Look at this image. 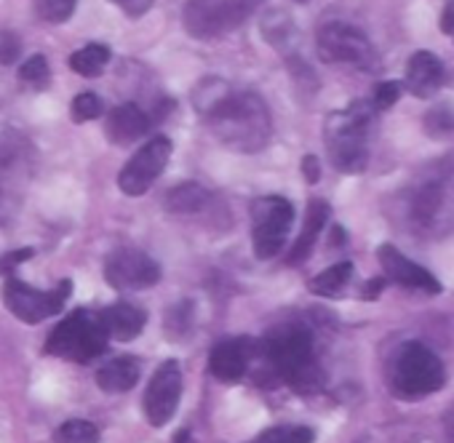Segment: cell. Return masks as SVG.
Here are the masks:
<instances>
[{
	"instance_id": "cell-1",
	"label": "cell",
	"mask_w": 454,
	"mask_h": 443,
	"mask_svg": "<svg viewBox=\"0 0 454 443\" xmlns=\"http://www.w3.org/2000/svg\"><path fill=\"white\" fill-rule=\"evenodd\" d=\"M192 107L224 147L260 152L270 142V110L254 91H236L222 78H206L192 91Z\"/></svg>"
},
{
	"instance_id": "cell-2",
	"label": "cell",
	"mask_w": 454,
	"mask_h": 443,
	"mask_svg": "<svg viewBox=\"0 0 454 443\" xmlns=\"http://www.w3.org/2000/svg\"><path fill=\"white\" fill-rule=\"evenodd\" d=\"M265 374L281 379L294 392H316L324 385V369L316 358L313 334L302 323H281L254 342Z\"/></svg>"
},
{
	"instance_id": "cell-3",
	"label": "cell",
	"mask_w": 454,
	"mask_h": 443,
	"mask_svg": "<svg viewBox=\"0 0 454 443\" xmlns=\"http://www.w3.org/2000/svg\"><path fill=\"white\" fill-rule=\"evenodd\" d=\"M369 128L372 107L353 102L340 113H332L326 120V152L337 171L361 174L369 163Z\"/></svg>"
},
{
	"instance_id": "cell-4",
	"label": "cell",
	"mask_w": 454,
	"mask_h": 443,
	"mask_svg": "<svg viewBox=\"0 0 454 443\" xmlns=\"http://www.w3.org/2000/svg\"><path fill=\"white\" fill-rule=\"evenodd\" d=\"M390 385L403 398H422L446 385V369L427 345L409 339L390 361Z\"/></svg>"
},
{
	"instance_id": "cell-5",
	"label": "cell",
	"mask_w": 454,
	"mask_h": 443,
	"mask_svg": "<svg viewBox=\"0 0 454 443\" xmlns=\"http://www.w3.org/2000/svg\"><path fill=\"white\" fill-rule=\"evenodd\" d=\"M262 0H187L184 6V30L198 41H216L239 30Z\"/></svg>"
},
{
	"instance_id": "cell-6",
	"label": "cell",
	"mask_w": 454,
	"mask_h": 443,
	"mask_svg": "<svg viewBox=\"0 0 454 443\" xmlns=\"http://www.w3.org/2000/svg\"><path fill=\"white\" fill-rule=\"evenodd\" d=\"M110 337L105 334L97 315L86 310L70 313L46 339V353L73 363H91L107 350Z\"/></svg>"
},
{
	"instance_id": "cell-7",
	"label": "cell",
	"mask_w": 454,
	"mask_h": 443,
	"mask_svg": "<svg viewBox=\"0 0 454 443\" xmlns=\"http://www.w3.org/2000/svg\"><path fill=\"white\" fill-rule=\"evenodd\" d=\"M294 225V206L281 195H262L252 203V244L257 260H273L284 252Z\"/></svg>"
},
{
	"instance_id": "cell-8",
	"label": "cell",
	"mask_w": 454,
	"mask_h": 443,
	"mask_svg": "<svg viewBox=\"0 0 454 443\" xmlns=\"http://www.w3.org/2000/svg\"><path fill=\"white\" fill-rule=\"evenodd\" d=\"M318 57L329 65H350L361 70H372L377 65V51L372 41L348 22H329L318 30L316 38Z\"/></svg>"
},
{
	"instance_id": "cell-9",
	"label": "cell",
	"mask_w": 454,
	"mask_h": 443,
	"mask_svg": "<svg viewBox=\"0 0 454 443\" xmlns=\"http://www.w3.org/2000/svg\"><path fill=\"white\" fill-rule=\"evenodd\" d=\"M70 291H73V281H62L57 291H41L12 276L4 286V302L20 321L35 326L51 315H59L65 310Z\"/></svg>"
},
{
	"instance_id": "cell-10",
	"label": "cell",
	"mask_w": 454,
	"mask_h": 443,
	"mask_svg": "<svg viewBox=\"0 0 454 443\" xmlns=\"http://www.w3.org/2000/svg\"><path fill=\"white\" fill-rule=\"evenodd\" d=\"M168 158H171V142L166 136H153L150 142H145L118 174L121 192L131 198L145 195L168 166Z\"/></svg>"
},
{
	"instance_id": "cell-11",
	"label": "cell",
	"mask_w": 454,
	"mask_h": 443,
	"mask_svg": "<svg viewBox=\"0 0 454 443\" xmlns=\"http://www.w3.org/2000/svg\"><path fill=\"white\" fill-rule=\"evenodd\" d=\"M105 281L115 291H142L160 281V265L137 249H118L105 262Z\"/></svg>"
},
{
	"instance_id": "cell-12",
	"label": "cell",
	"mask_w": 454,
	"mask_h": 443,
	"mask_svg": "<svg viewBox=\"0 0 454 443\" xmlns=\"http://www.w3.org/2000/svg\"><path fill=\"white\" fill-rule=\"evenodd\" d=\"M182 400V369L176 361H163L147 390H145V416L153 427H163L174 419Z\"/></svg>"
},
{
	"instance_id": "cell-13",
	"label": "cell",
	"mask_w": 454,
	"mask_h": 443,
	"mask_svg": "<svg viewBox=\"0 0 454 443\" xmlns=\"http://www.w3.org/2000/svg\"><path fill=\"white\" fill-rule=\"evenodd\" d=\"M254 361V339L252 337H231L222 339L208 353V371L214 379L233 385L241 382Z\"/></svg>"
},
{
	"instance_id": "cell-14",
	"label": "cell",
	"mask_w": 454,
	"mask_h": 443,
	"mask_svg": "<svg viewBox=\"0 0 454 443\" xmlns=\"http://www.w3.org/2000/svg\"><path fill=\"white\" fill-rule=\"evenodd\" d=\"M377 260L382 265L385 281H393L403 289H414V291H425V294H441V284L435 281V276L427 273L422 265L411 262L409 257H403L395 246H390V244L380 246Z\"/></svg>"
},
{
	"instance_id": "cell-15",
	"label": "cell",
	"mask_w": 454,
	"mask_h": 443,
	"mask_svg": "<svg viewBox=\"0 0 454 443\" xmlns=\"http://www.w3.org/2000/svg\"><path fill=\"white\" fill-rule=\"evenodd\" d=\"M153 126V118L134 102H126V105H118L107 113V120H105V136L118 144V147H129L131 142L142 139Z\"/></svg>"
},
{
	"instance_id": "cell-16",
	"label": "cell",
	"mask_w": 454,
	"mask_h": 443,
	"mask_svg": "<svg viewBox=\"0 0 454 443\" xmlns=\"http://www.w3.org/2000/svg\"><path fill=\"white\" fill-rule=\"evenodd\" d=\"M403 83H406L411 97L430 99L441 89V83H443V65H441V59L435 54H430V51L411 54V59L406 65Z\"/></svg>"
},
{
	"instance_id": "cell-17",
	"label": "cell",
	"mask_w": 454,
	"mask_h": 443,
	"mask_svg": "<svg viewBox=\"0 0 454 443\" xmlns=\"http://www.w3.org/2000/svg\"><path fill=\"white\" fill-rule=\"evenodd\" d=\"M99 323L105 329L107 337L118 339V342H129V339H137L147 323V315L142 307L131 305V302H115L110 307H105L99 315Z\"/></svg>"
},
{
	"instance_id": "cell-18",
	"label": "cell",
	"mask_w": 454,
	"mask_h": 443,
	"mask_svg": "<svg viewBox=\"0 0 454 443\" xmlns=\"http://www.w3.org/2000/svg\"><path fill=\"white\" fill-rule=\"evenodd\" d=\"M329 214H332V211H329V203H326V200L313 198V200L308 203V214H305L302 233H300V238L294 241L292 252L286 254V265H302V262L310 257L316 241L321 238V233H324V228H326Z\"/></svg>"
},
{
	"instance_id": "cell-19",
	"label": "cell",
	"mask_w": 454,
	"mask_h": 443,
	"mask_svg": "<svg viewBox=\"0 0 454 443\" xmlns=\"http://www.w3.org/2000/svg\"><path fill=\"white\" fill-rule=\"evenodd\" d=\"M139 374H142V366L137 358L131 355H118V358H110L107 363L99 366L97 371V385L105 390V392H129L137 382H139Z\"/></svg>"
},
{
	"instance_id": "cell-20",
	"label": "cell",
	"mask_w": 454,
	"mask_h": 443,
	"mask_svg": "<svg viewBox=\"0 0 454 443\" xmlns=\"http://www.w3.org/2000/svg\"><path fill=\"white\" fill-rule=\"evenodd\" d=\"M208 203H211V192L206 187H200L198 182L176 184L166 195V208L174 211V214H195V211L206 208Z\"/></svg>"
},
{
	"instance_id": "cell-21",
	"label": "cell",
	"mask_w": 454,
	"mask_h": 443,
	"mask_svg": "<svg viewBox=\"0 0 454 443\" xmlns=\"http://www.w3.org/2000/svg\"><path fill=\"white\" fill-rule=\"evenodd\" d=\"M353 278V262H337L310 281V291L318 297H340Z\"/></svg>"
},
{
	"instance_id": "cell-22",
	"label": "cell",
	"mask_w": 454,
	"mask_h": 443,
	"mask_svg": "<svg viewBox=\"0 0 454 443\" xmlns=\"http://www.w3.org/2000/svg\"><path fill=\"white\" fill-rule=\"evenodd\" d=\"M110 65V49L102 43H89L70 57V67L83 78H97Z\"/></svg>"
},
{
	"instance_id": "cell-23",
	"label": "cell",
	"mask_w": 454,
	"mask_h": 443,
	"mask_svg": "<svg viewBox=\"0 0 454 443\" xmlns=\"http://www.w3.org/2000/svg\"><path fill=\"white\" fill-rule=\"evenodd\" d=\"M316 432L305 424H278L262 430L252 443H313Z\"/></svg>"
},
{
	"instance_id": "cell-24",
	"label": "cell",
	"mask_w": 454,
	"mask_h": 443,
	"mask_svg": "<svg viewBox=\"0 0 454 443\" xmlns=\"http://www.w3.org/2000/svg\"><path fill=\"white\" fill-rule=\"evenodd\" d=\"M20 81L25 89L30 91H43L51 83V67L49 59L43 54H33L30 59H25V65L20 67Z\"/></svg>"
},
{
	"instance_id": "cell-25",
	"label": "cell",
	"mask_w": 454,
	"mask_h": 443,
	"mask_svg": "<svg viewBox=\"0 0 454 443\" xmlns=\"http://www.w3.org/2000/svg\"><path fill=\"white\" fill-rule=\"evenodd\" d=\"M54 443H99V430L89 419H67L57 427Z\"/></svg>"
},
{
	"instance_id": "cell-26",
	"label": "cell",
	"mask_w": 454,
	"mask_h": 443,
	"mask_svg": "<svg viewBox=\"0 0 454 443\" xmlns=\"http://www.w3.org/2000/svg\"><path fill=\"white\" fill-rule=\"evenodd\" d=\"M75 6H78V0H38L35 4L38 17L43 22H51V25L67 22L75 14Z\"/></svg>"
},
{
	"instance_id": "cell-27",
	"label": "cell",
	"mask_w": 454,
	"mask_h": 443,
	"mask_svg": "<svg viewBox=\"0 0 454 443\" xmlns=\"http://www.w3.org/2000/svg\"><path fill=\"white\" fill-rule=\"evenodd\" d=\"M102 113H105V102L94 91H83L73 99V120L75 123H89V120L99 118Z\"/></svg>"
},
{
	"instance_id": "cell-28",
	"label": "cell",
	"mask_w": 454,
	"mask_h": 443,
	"mask_svg": "<svg viewBox=\"0 0 454 443\" xmlns=\"http://www.w3.org/2000/svg\"><path fill=\"white\" fill-rule=\"evenodd\" d=\"M401 97V83L398 81H382L374 86L372 94V110H390Z\"/></svg>"
},
{
	"instance_id": "cell-29",
	"label": "cell",
	"mask_w": 454,
	"mask_h": 443,
	"mask_svg": "<svg viewBox=\"0 0 454 443\" xmlns=\"http://www.w3.org/2000/svg\"><path fill=\"white\" fill-rule=\"evenodd\" d=\"M22 57V41L12 30H0V65H14Z\"/></svg>"
},
{
	"instance_id": "cell-30",
	"label": "cell",
	"mask_w": 454,
	"mask_h": 443,
	"mask_svg": "<svg viewBox=\"0 0 454 443\" xmlns=\"http://www.w3.org/2000/svg\"><path fill=\"white\" fill-rule=\"evenodd\" d=\"M113 4L126 14V17H131V19H139L142 14H147L150 12V6H153V0H113Z\"/></svg>"
},
{
	"instance_id": "cell-31",
	"label": "cell",
	"mask_w": 454,
	"mask_h": 443,
	"mask_svg": "<svg viewBox=\"0 0 454 443\" xmlns=\"http://www.w3.org/2000/svg\"><path fill=\"white\" fill-rule=\"evenodd\" d=\"M302 174L310 184H316L321 179V166H318V158L316 155H305L302 158Z\"/></svg>"
},
{
	"instance_id": "cell-32",
	"label": "cell",
	"mask_w": 454,
	"mask_h": 443,
	"mask_svg": "<svg viewBox=\"0 0 454 443\" xmlns=\"http://www.w3.org/2000/svg\"><path fill=\"white\" fill-rule=\"evenodd\" d=\"M438 27H441V33L451 35V30H454V0H449V4L443 6L441 19H438Z\"/></svg>"
},
{
	"instance_id": "cell-33",
	"label": "cell",
	"mask_w": 454,
	"mask_h": 443,
	"mask_svg": "<svg viewBox=\"0 0 454 443\" xmlns=\"http://www.w3.org/2000/svg\"><path fill=\"white\" fill-rule=\"evenodd\" d=\"M385 284H387V281H385V276H382V278H372V281L364 286V291H361V294H364V299H377V297H380V291L385 289Z\"/></svg>"
},
{
	"instance_id": "cell-34",
	"label": "cell",
	"mask_w": 454,
	"mask_h": 443,
	"mask_svg": "<svg viewBox=\"0 0 454 443\" xmlns=\"http://www.w3.org/2000/svg\"><path fill=\"white\" fill-rule=\"evenodd\" d=\"M174 443H195V438L190 435V430H179L176 438H174Z\"/></svg>"
},
{
	"instance_id": "cell-35",
	"label": "cell",
	"mask_w": 454,
	"mask_h": 443,
	"mask_svg": "<svg viewBox=\"0 0 454 443\" xmlns=\"http://www.w3.org/2000/svg\"><path fill=\"white\" fill-rule=\"evenodd\" d=\"M449 438H451V443H454V411L449 414Z\"/></svg>"
},
{
	"instance_id": "cell-36",
	"label": "cell",
	"mask_w": 454,
	"mask_h": 443,
	"mask_svg": "<svg viewBox=\"0 0 454 443\" xmlns=\"http://www.w3.org/2000/svg\"><path fill=\"white\" fill-rule=\"evenodd\" d=\"M297 4H308V0H297Z\"/></svg>"
},
{
	"instance_id": "cell-37",
	"label": "cell",
	"mask_w": 454,
	"mask_h": 443,
	"mask_svg": "<svg viewBox=\"0 0 454 443\" xmlns=\"http://www.w3.org/2000/svg\"><path fill=\"white\" fill-rule=\"evenodd\" d=\"M451 38H454V30H451Z\"/></svg>"
}]
</instances>
